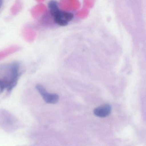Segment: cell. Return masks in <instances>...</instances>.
I'll return each instance as SVG.
<instances>
[{
    "mask_svg": "<svg viewBox=\"0 0 146 146\" xmlns=\"http://www.w3.org/2000/svg\"><path fill=\"white\" fill-rule=\"evenodd\" d=\"M3 4V1H1L0 0V8H1V7L2 5Z\"/></svg>",
    "mask_w": 146,
    "mask_h": 146,
    "instance_id": "cell-6",
    "label": "cell"
},
{
    "mask_svg": "<svg viewBox=\"0 0 146 146\" xmlns=\"http://www.w3.org/2000/svg\"><path fill=\"white\" fill-rule=\"evenodd\" d=\"M111 107L110 104L103 105L97 107L94 110V114L96 116L100 117H105L111 113Z\"/></svg>",
    "mask_w": 146,
    "mask_h": 146,
    "instance_id": "cell-4",
    "label": "cell"
},
{
    "mask_svg": "<svg viewBox=\"0 0 146 146\" xmlns=\"http://www.w3.org/2000/svg\"><path fill=\"white\" fill-rule=\"evenodd\" d=\"M8 83L6 81L0 79V93H2L5 89L8 88Z\"/></svg>",
    "mask_w": 146,
    "mask_h": 146,
    "instance_id": "cell-5",
    "label": "cell"
},
{
    "mask_svg": "<svg viewBox=\"0 0 146 146\" xmlns=\"http://www.w3.org/2000/svg\"><path fill=\"white\" fill-rule=\"evenodd\" d=\"M20 63L18 62H14L9 66V77L8 80L9 87L7 90L10 91L16 86L20 75Z\"/></svg>",
    "mask_w": 146,
    "mask_h": 146,
    "instance_id": "cell-2",
    "label": "cell"
},
{
    "mask_svg": "<svg viewBox=\"0 0 146 146\" xmlns=\"http://www.w3.org/2000/svg\"><path fill=\"white\" fill-rule=\"evenodd\" d=\"M36 88L47 103L54 104L59 101V97L57 94L49 93L42 85L38 84L36 86Z\"/></svg>",
    "mask_w": 146,
    "mask_h": 146,
    "instance_id": "cell-3",
    "label": "cell"
},
{
    "mask_svg": "<svg viewBox=\"0 0 146 146\" xmlns=\"http://www.w3.org/2000/svg\"><path fill=\"white\" fill-rule=\"evenodd\" d=\"M48 8L55 23L59 25L66 26L74 19L72 13L61 10L56 1H50L48 3Z\"/></svg>",
    "mask_w": 146,
    "mask_h": 146,
    "instance_id": "cell-1",
    "label": "cell"
}]
</instances>
